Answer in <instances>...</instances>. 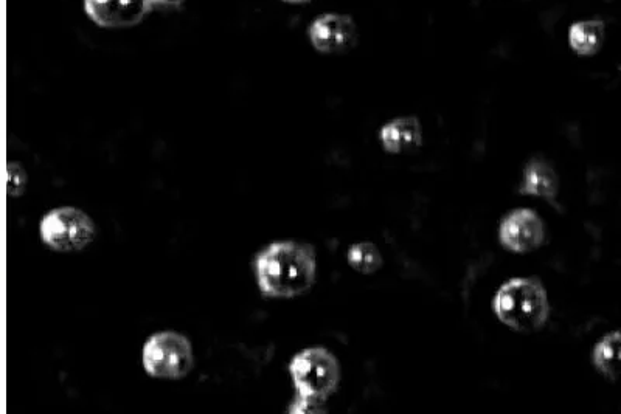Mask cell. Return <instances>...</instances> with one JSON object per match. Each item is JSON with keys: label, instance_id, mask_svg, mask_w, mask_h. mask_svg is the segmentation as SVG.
I'll use <instances>...</instances> for the list:
<instances>
[{"label": "cell", "instance_id": "2e32d148", "mask_svg": "<svg viewBox=\"0 0 621 414\" xmlns=\"http://www.w3.org/2000/svg\"><path fill=\"white\" fill-rule=\"evenodd\" d=\"M283 2H288V4H306L309 0H283Z\"/></svg>", "mask_w": 621, "mask_h": 414}, {"label": "cell", "instance_id": "6da1fadb", "mask_svg": "<svg viewBox=\"0 0 621 414\" xmlns=\"http://www.w3.org/2000/svg\"><path fill=\"white\" fill-rule=\"evenodd\" d=\"M254 269L264 297H300L316 283V250L303 242H274L255 256Z\"/></svg>", "mask_w": 621, "mask_h": 414}, {"label": "cell", "instance_id": "7c38bea8", "mask_svg": "<svg viewBox=\"0 0 621 414\" xmlns=\"http://www.w3.org/2000/svg\"><path fill=\"white\" fill-rule=\"evenodd\" d=\"M620 357V332L614 331L604 335L603 339L595 345L592 363L601 376L615 382L620 376Z\"/></svg>", "mask_w": 621, "mask_h": 414}, {"label": "cell", "instance_id": "4fadbf2b", "mask_svg": "<svg viewBox=\"0 0 621 414\" xmlns=\"http://www.w3.org/2000/svg\"><path fill=\"white\" fill-rule=\"evenodd\" d=\"M348 264L362 275H373L382 267V255L378 245L372 242H358L351 245L347 253Z\"/></svg>", "mask_w": 621, "mask_h": 414}, {"label": "cell", "instance_id": "9c48e42d", "mask_svg": "<svg viewBox=\"0 0 621 414\" xmlns=\"http://www.w3.org/2000/svg\"><path fill=\"white\" fill-rule=\"evenodd\" d=\"M519 193L524 196L539 197L542 201L553 205L556 210H561V205L558 204V173L552 163L542 157H535L525 165Z\"/></svg>", "mask_w": 621, "mask_h": 414}, {"label": "cell", "instance_id": "9a60e30c", "mask_svg": "<svg viewBox=\"0 0 621 414\" xmlns=\"http://www.w3.org/2000/svg\"><path fill=\"white\" fill-rule=\"evenodd\" d=\"M153 7L176 8L181 7L187 0H150Z\"/></svg>", "mask_w": 621, "mask_h": 414}, {"label": "cell", "instance_id": "8992f818", "mask_svg": "<svg viewBox=\"0 0 621 414\" xmlns=\"http://www.w3.org/2000/svg\"><path fill=\"white\" fill-rule=\"evenodd\" d=\"M308 36L317 52L340 55L350 52L358 42V27L348 14L327 13L309 25Z\"/></svg>", "mask_w": 621, "mask_h": 414}, {"label": "cell", "instance_id": "ba28073f", "mask_svg": "<svg viewBox=\"0 0 621 414\" xmlns=\"http://www.w3.org/2000/svg\"><path fill=\"white\" fill-rule=\"evenodd\" d=\"M153 8L150 0H84L87 16L103 28L134 27Z\"/></svg>", "mask_w": 621, "mask_h": 414}, {"label": "cell", "instance_id": "8fae6325", "mask_svg": "<svg viewBox=\"0 0 621 414\" xmlns=\"http://www.w3.org/2000/svg\"><path fill=\"white\" fill-rule=\"evenodd\" d=\"M606 36V25L600 19L575 22L569 30V44L573 52L592 56L600 52Z\"/></svg>", "mask_w": 621, "mask_h": 414}, {"label": "cell", "instance_id": "5b68a950", "mask_svg": "<svg viewBox=\"0 0 621 414\" xmlns=\"http://www.w3.org/2000/svg\"><path fill=\"white\" fill-rule=\"evenodd\" d=\"M39 235L41 241L55 252H81L94 242L97 225L80 208H55L41 219Z\"/></svg>", "mask_w": 621, "mask_h": 414}, {"label": "cell", "instance_id": "52a82bcc", "mask_svg": "<svg viewBox=\"0 0 621 414\" xmlns=\"http://www.w3.org/2000/svg\"><path fill=\"white\" fill-rule=\"evenodd\" d=\"M499 241L510 252H535L545 242L544 222L536 211L517 208L500 222Z\"/></svg>", "mask_w": 621, "mask_h": 414}, {"label": "cell", "instance_id": "7a4b0ae2", "mask_svg": "<svg viewBox=\"0 0 621 414\" xmlns=\"http://www.w3.org/2000/svg\"><path fill=\"white\" fill-rule=\"evenodd\" d=\"M289 374L295 390L289 413H323L325 402L339 388V360L322 346L306 348L295 354L289 363Z\"/></svg>", "mask_w": 621, "mask_h": 414}, {"label": "cell", "instance_id": "3957f363", "mask_svg": "<svg viewBox=\"0 0 621 414\" xmlns=\"http://www.w3.org/2000/svg\"><path fill=\"white\" fill-rule=\"evenodd\" d=\"M493 311L513 331L538 332L550 318L549 294L538 276L513 278L497 290Z\"/></svg>", "mask_w": 621, "mask_h": 414}, {"label": "cell", "instance_id": "30bf717a", "mask_svg": "<svg viewBox=\"0 0 621 414\" xmlns=\"http://www.w3.org/2000/svg\"><path fill=\"white\" fill-rule=\"evenodd\" d=\"M379 140L390 154L415 151L423 145V128L417 117H401L389 121L379 131Z\"/></svg>", "mask_w": 621, "mask_h": 414}, {"label": "cell", "instance_id": "5bb4252c", "mask_svg": "<svg viewBox=\"0 0 621 414\" xmlns=\"http://www.w3.org/2000/svg\"><path fill=\"white\" fill-rule=\"evenodd\" d=\"M27 187V174L18 163L8 166V194L13 197L21 196Z\"/></svg>", "mask_w": 621, "mask_h": 414}, {"label": "cell", "instance_id": "277c9868", "mask_svg": "<svg viewBox=\"0 0 621 414\" xmlns=\"http://www.w3.org/2000/svg\"><path fill=\"white\" fill-rule=\"evenodd\" d=\"M142 365L154 379L181 380L193 370L195 352L185 335L157 332L143 345Z\"/></svg>", "mask_w": 621, "mask_h": 414}]
</instances>
